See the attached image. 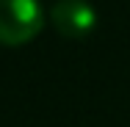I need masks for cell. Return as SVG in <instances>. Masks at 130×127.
I'll return each mask as SVG.
<instances>
[{"mask_svg":"<svg viewBox=\"0 0 130 127\" xmlns=\"http://www.w3.org/2000/svg\"><path fill=\"white\" fill-rule=\"evenodd\" d=\"M39 0H0V42L22 44L42 30Z\"/></svg>","mask_w":130,"mask_h":127,"instance_id":"6da1fadb","label":"cell"},{"mask_svg":"<svg viewBox=\"0 0 130 127\" xmlns=\"http://www.w3.org/2000/svg\"><path fill=\"white\" fill-rule=\"evenodd\" d=\"M50 17L55 28L67 36H83L97 25V11L89 0H55Z\"/></svg>","mask_w":130,"mask_h":127,"instance_id":"7a4b0ae2","label":"cell"}]
</instances>
